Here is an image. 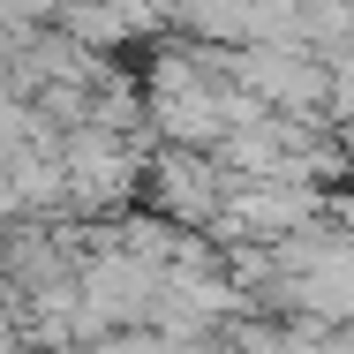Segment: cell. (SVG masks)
Here are the masks:
<instances>
[{"instance_id":"cell-1","label":"cell","mask_w":354,"mask_h":354,"mask_svg":"<svg viewBox=\"0 0 354 354\" xmlns=\"http://www.w3.org/2000/svg\"><path fill=\"white\" fill-rule=\"evenodd\" d=\"M106 354H158V347H151V339H113Z\"/></svg>"}]
</instances>
